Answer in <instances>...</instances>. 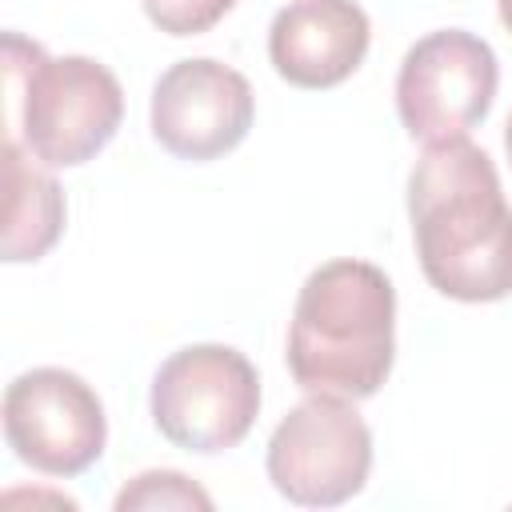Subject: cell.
I'll return each mask as SVG.
<instances>
[{
  "mask_svg": "<svg viewBox=\"0 0 512 512\" xmlns=\"http://www.w3.org/2000/svg\"><path fill=\"white\" fill-rule=\"evenodd\" d=\"M408 220L428 284L464 304L512 296V204L468 136L424 148L408 176Z\"/></svg>",
  "mask_w": 512,
  "mask_h": 512,
  "instance_id": "6da1fadb",
  "label": "cell"
},
{
  "mask_svg": "<svg viewBox=\"0 0 512 512\" xmlns=\"http://www.w3.org/2000/svg\"><path fill=\"white\" fill-rule=\"evenodd\" d=\"M284 356L304 392L376 396L396 360V288L384 268L348 256L308 272Z\"/></svg>",
  "mask_w": 512,
  "mask_h": 512,
  "instance_id": "7a4b0ae2",
  "label": "cell"
},
{
  "mask_svg": "<svg viewBox=\"0 0 512 512\" xmlns=\"http://www.w3.org/2000/svg\"><path fill=\"white\" fill-rule=\"evenodd\" d=\"M8 136L48 168L88 164L124 120V92L112 68L92 56H48L20 32L4 36Z\"/></svg>",
  "mask_w": 512,
  "mask_h": 512,
  "instance_id": "3957f363",
  "label": "cell"
},
{
  "mask_svg": "<svg viewBox=\"0 0 512 512\" xmlns=\"http://www.w3.org/2000/svg\"><path fill=\"white\" fill-rule=\"evenodd\" d=\"M152 420L164 440L188 452L236 448L260 412V376L228 344H188L152 376Z\"/></svg>",
  "mask_w": 512,
  "mask_h": 512,
  "instance_id": "277c9868",
  "label": "cell"
},
{
  "mask_svg": "<svg viewBox=\"0 0 512 512\" xmlns=\"http://www.w3.org/2000/svg\"><path fill=\"white\" fill-rule=\"evenodd\" d=\"M372 472V432L356 400L308 392L268 440V480L300 508L352 500Z\"/></svg>",
  "mask_w": 512,
  "mask_h": 512,
  "instance_id": "5b68a950",
  "label": "cell"
},
{
  "mask_svg": "<svg viewBox=\"0 0 512 512\" xmlns=\"http://www.w3.org/2000/svg\"><path fill=\"white\" fill-rule=\"evenodd\" d=\"M500 64L488 40L464 28L420 36L396 72V112L412 140L436 144L468 136L496 100Z\"/></svg>",
  "mask_w": 512,
  "mask_h": 512,
  "instance_id": "8992f818",
  "label": "cell"
},
{
  "mask_svg": "<svg viewBox=\"0 0 512 512\" xmlns=\"http://www.w3.org/2000/svg\"><path fill=\"white\" fill-rule=\"evenodd\" d=\"M4 440L16 460L44 476H80L104 456V404L68 368L20 372L4 392Z\"/></svg>",
  "mask_w": 512,
  "mask_h": 512,
  "instance_id": "52a82bcc",
  "label": "cell"
},
{
  "mask_svg": "<svg viewBox=\"0 0 512 512\" xmlns=\"http://www.w3.org/2000/svg\"><path fill=\"white\" fill-rule=\"evenodd\" d=\"M256 116L252 84L212 60H176L152 88V136L180 160H216L232 152Z\"/></svg>",
  "mask_w": 512,
  "mask_h": 512,
  "instance_id": "ba28073f",
  "label": "cell"
},
{
  "mask_svg": "<svg viewBox=\"0 0 512 512\" xmlns=\"http://www.w3.org/2000/svg\"><path fill=\"white\" fill-rule=\"evenodd\" d=\"M372 24L356 0H292L272 16L268 60L296 88H336L368 56Z\"/></svg>",
  "mask_w": 512,
  "mask_h": 512,
  "instance_id": "9c48e42d",
  "label": "cell"
},
{
  "mask_svg": "<svg viewBox=\"0 0 512 512\" xmlns=\"http://www.w3.org/2000/svg\"><path fill=\"white\" fill-rule=\"evenodd\" d=\"M4 184V260H40L64 232V192L44 168H36V156L16 136L4 140Z\"/></svg>",
  "mask_w": 512,
  "mask_h": 512,
  "instance_id": "30bf717a",
  "label": "cell"
},
{
  "mask_svg": "<svg viewBox=\"0 0 512 512\" xmlns=\"http://www.w3.org/2000/svg\"><path fill=\"white\" fill-rule=\"evenodd\" d=\"M132 508H212V496L192 484L184 472L172 468H156V472H140L132 476V484L120 488L116 496V512H132Z\"/></svg>",
  "mask_w": 512,
  "mask_h": 512,
  "instance_id": "8fae6325",
  "label": "cell"
},
{
  "mask_svg": "<svg viewBox=\"0 0 512 512\" xmlns=\"http://www.w3.org/2000/svg\"><path fill=\"white\" fill-rule=\"evenodd\" d=\"M236 0H144L148 20L168 36H200L220 24Z\"/></svg>",
  "mask_w": 512,
  "mask_h": 512,
  "instance_id": "7c38bea8",
  "label": "cell"
},
{
  "mask_svg": "<svg viewBox=\"0 0 512 512\" xmlns=\"http://www.w3.org/2000/svg\"><path fill=\"white\" fill-rule=\"evenodd\" d=\"M496 8H500V24L512 32V0H496Z\"/></svg>",
  "mask_w": 512,
  "mask_h": 512,
  "instance_id": "4fadbf2b",
  "label": "cell"
},
{
  "mask_svg": "<svg viewBox=\"0 0 512 512\" xmlns=\"http://www.w3.org/2000/svg\"><path fill=\"white\" fill-rule=\"evenodd\" d=\"M504 152H508V160H512V116H508V124H504Z\"/></svg>",
  "mask_w": 512,
  "mask_h": 512,
  "instance_id": "5bb4252c",
  "label": "cell"
}]
</instances>
